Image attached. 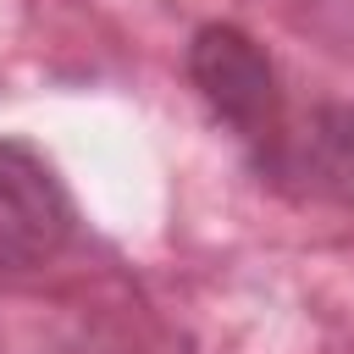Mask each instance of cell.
<instances>
[{"instance_id": "cell-1", "label": "cell", "mask_w": 354, "mask_h": 354, "mask_svg": "<svg viewBox=\"0 0 354 354\" xmlns=\"http://www.w3.org/2000/svg\"><path fill=\"white\" fill-rule=\"evenodd\" d=\"M188 77H194L199 100L216 111V122H227L254 149V160H266L277 149V138L288 127L282 88H277L266 50L243 28H227V22L199 28L194 44H188Z\"/></svg>"}, {"instance_id": "cell-2", "label": "cell", "mask_w": 354, "mask_h": 354, "mask_svg": "<svg viewBox=\"0 0 354 354\" xmlns=\"http://www.w3.org/2000/svg\"><path fill=\"white\" fill-rule=\"evenodd\" d=\"M77 210L50 160L17 138H0V277L33 271L72 243Z\"/></svg>"}, {"instance_id": "cell-3", "label": "cell", "mask_w": 354, "mask_h": 354, "mask_svg": "<svg viewBox=\"0 0 354 354\" xmlns=\"http://www.w3.org/2000/svg\"><path fill=\"white\" fill-rule=\"evenodd\" d=\"M266 177L288 183L299 177L310 194H337V199H354V111H315L310 133H293L282 127L277 149L260 160Z\"/></svg>"}]
</instances>
